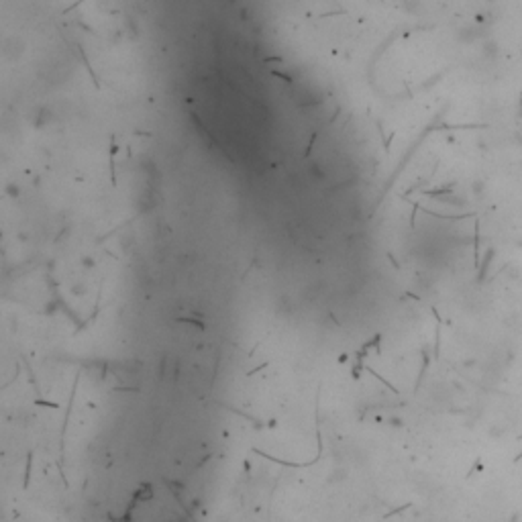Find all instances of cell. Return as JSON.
<instances>
[{"mask_svg": "<svg viewBox=\"0 0 522 522\" xmlns=\"http://www.w3.org/2000/svg\"><path fill=\"white\" fill-rule=\"evenodd\" d=\"M263 61H265V63H271V61H277V63H279V61H281V57H279V55H273V57H265Z\"/></svg>", "mask_w": 522, "mask_h": 522, "instance_id": "ba28073f", "label": "cell"}, {"mask_svg": "<svg viewBox=\"0 0 522 522\" xmlns=\"http://www.w3.org/2000/svg\"><path fill=\"white\" fill-rule=\"evenodd\" d=\"M271 73H273L275 77H281L285 84H292V77H290V75H285V73H281V71H271Z\"/></svg>", "mask_w": 522, "mask_h": 522, "instance_id": "8992f818", "label": "cell"}, {"mask_svg": "<svg viewBox=\"0 0 522 522\" xmlns=\"http://www.w3.org/2000/svg\"><path fill=\"white\" fill-rule=\"evenodd\" d=\"M365 369H367V371H369V373H371V375H375V377H377V379H379V381H381V383H385V385H387V387H389V389H392V392H394V394H398V387H396V385H392V383H389V381H385V379H383V377H381V375H379V373H377V371H375V369H373V367H365Z\"/></svg>", "mask_w": 522, "mask_h": 522, "instance_id": "7a4b0ae2", "label": "cell"}, {"mask_svg": "<svg viewBox=\"0 0 522 522\" xmlns=\"http://www.w3.org/2000/svg\"><path fill=\"white\" fill-rule=\"evenodd\" d=\"M31 461H33V453L27 455V467H24V487L29 485V479H31Z\"/></svg>", "mask_w": 522, "mask_h": 522, "instance_id": "3957f363", "label": "cell"}, {"mask_svg": "<svg viewBox=\"0 0 522 522\" xmlns=\"http://www.w3.org/2000/svg\"><path fill=\"white\" fill-rule=\"evenodd\" d=\"M118 151V147H116V143H114V139L110 141V184L116 188V171H114V153Z\"/></svg>", "mask_w": 522, "mask_h": 522, "instance_id": "6da1fadb", "label": "cell"}, {"mask_svg": "<svg viewBox=\"0 0 522 522\" xmlns=\"http://www.w3.org/2000/svg\"><path fill=\"white\" fill-rule=\"evenodd\" d=\"M316 137H318V130H314V133H312V137H310V141H308V147H306V153H304V157H308V155L312 153V145H314Z\"/></svg>", "mask_w": 522, "mask_h": 522, "instance_id": "277c9868", "label": "cell"}, {"mask_svg": "<svg viewBox=\"0 0 522 522\" xmlns=\"http://www.w3.org/2000/svg\"><path fill=\"white\" fill-rule=\"evenodd\" d=\"M263 367H267V363H263V365H259V367H255V369H251V371H249V373H247V375H255V373H257V371H261V369H263Z\"/></svg>", "mask_w": 522, "mask_h": 522, "instance_id": "9c48e42d", "label": "cell"}, {"mask_svg": "<svg viewBox=\"0 0 522 522\" xmlns=\"http://www.w3.org/2000/svg\"><path fill=\"white\" fill-rule=\"evenodd\" d=\"M177 322H190V324H196V326H200V328H204V324L202 322H198V320H194V318H175Z\"/></svg>", "mask_w": 522, "mask_h": 522, "instance_id": "5b68a950", "label": "cell"}, {"mask_svg": "<svg viewBox=\"0 0 522 522\" xmlns=\"http://www.w3.org/2000/svg\"><path fill=\"white\" fill-rule=\"evenodd\" d=\"M37 406H47V408H59L55 402H43V400H35Z\"/></svg>", "mask_w": 522, "mask_h": 522, "instance_id": "52a82bcc", "label": "cell"}]
</instances>
